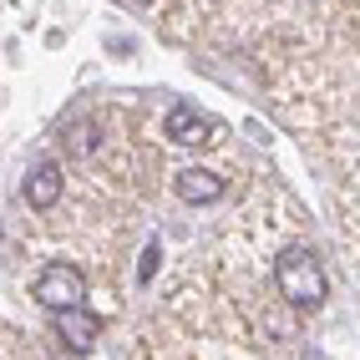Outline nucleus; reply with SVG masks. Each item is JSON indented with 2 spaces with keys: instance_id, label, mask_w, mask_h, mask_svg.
<instances>
[{
  "instance_id": "f257e3e1",
  "label": "nucleus",
  "mask_w": 360,
  "mask_h": 360,
  "mask_svg": "<svg viewBox=\"0 0 360 360\" xmlns=\"http://www.w3.org/2000/svg\"><path fill=\"white\" fill-rule=\"evenodd\" d=\"M274 284L295 309H320L325 304V269H320L315 249H304V244H290L274 259Z\"/></svg>"
},
{
  "instance_id": "0eeeda50",
  "label": "nucleus",
  "mask_w": 360,
  "mask_h": 360,
  "mask_svg": "<svg viewBox=\"0 0 360 360\" xmlns=\"http://www.w3.org/2000/svg\"><path fill=\"white\" fill-rule=\"evenodd\" d=\"M66 148L77 153V158H86L91 148H97V127H91V122H77V127H71V142H66Z\"/></svg>"
},
{
  "instance_id": "f03ea898",
  "label": "nucleus",
  "mask_w": 360,
  "mask_h": 360,
  "mask_svg": "<svg viewBox=\"0 0 360 360\" xmlns=\"http://www.w3.org/2000/svg\"><path fill=\"white\" fill-rule=\"evenodd\" d=\"M31 295L46 309H71V304L86 300V279H82V269H71V264H46L36 274V284H31Z\"/></svg>"
},
{
  "instance_id": "6e6552de",
  "label": "nucleus",
  "mask_w": 360,
  "mask_h": 360,
  "mask_svg": "<svg viewBox=\"0 0 360 360\" xmlns=\"http://www.w3.org/2000/svg\"><path fill=\"white\" fill-rule=\"evenodd\" d=\"M137 274H142V279L158 274V244H148V254H142V264H137Z\"/></svg>"
},
{
  "instance_id": "20e7f679",
  "label": "nucleus",
  "mask_w": 360,
  "mask_h": 360,
  "mask_svg": "<svg viewBox=\"0 0 360 360\" xmlns=\"http://www.w3.org/2000/svg\"><path fill=\"white\" fill-rule=\"evenodd\" d=\"M56 335L66 340V350H77V355H86L91 345H97V335H102V320L91 315V309H82V304H71V309H56Z\"/></svg>"
},
{
  "instance_id": "7ed1b4c3",
  "label": "nucleus",
  "mask_w": 360,
  "mask_h": 360,
  "mask_svg": "<svg viewBox=\"0 0 360 360\" xmlns=\"http://www.w3.org/2000/svg\"><path fill=\"white\" fill-rule=\"evenodd\" d=\"M167 137L183 142V148H208V142L219 137V122L203 117L198 107H173L167 112Z\"/></svg>"
},
{
  "instance_id": "39448f33",
  "label": "nucleus",
  "mask_w": 360,
  "mask_h": 360,
  "mask_svg": "<svg viewBox=\"0 0 360 360\" xmlns=\"http://www.w3.org/2000/svg\"><path fill=\"white\" fill-rule=\"evenodd\" d=\"M178 198L183 203H219L224 198V178L208 167H183L178 173Z\"/></svg>"
},
{
  "instance_id": "1a4fd4ad",
  "label": "nucleus",
  "mask_w": 360,
  "mask_h": 360,
  "mask_svg": "<svg viewBox=\"0 0 360 360\" xmlns=\"http://www.w3.org/2000/svg\"><path fill=\"white\" fill-rule=\"evenodd\" d=\"M122 6H148V0H122Z\"/></svg>"
},
{
  "instance_id": "423d86ee",
  "label": "nucleus",
  "mask_w": 360,
  "mask_h": 360,
  "mask_svg": "<svg viewBox=\"0 0 360 360\" xmlns=\"http://www.w3.org/2000/svg\"><path fill=\"white\" fill-rule=\"evenodd\" d=\"M61 188H66L61 167H56V162H41L36 173L26 178V203H31V208H51V203L61 198Z\"/></svg>"
}]
</instances>
